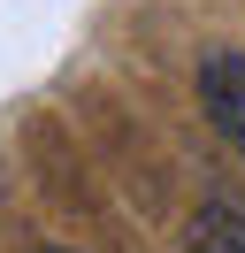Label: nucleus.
<instances>
[{"instance_id":"7ed1b4c3","label":"nucleus","mask_w":245,"mask_h":253,"mask_svg":"<svg viewBox=\"0 0 245 253\" xmlns=\"http://www.w3.org/2000/svg\"><path fill=\"white\" fill-rule=\"evenodd\" d=\"M46 253H61V246H46Z\"/></svg>"},{"instance_id":"f03ea898","label":"nucleus","mask_w":245,"mask_h":253,"mask_svg":"<svg viewBox=\"0 0 245 253\" xmlns=\"http://www.w3.org/2000/svg\"><path fill=\"white\" fill-rule=\"evenodd\" d=\"M184 246L192 253H245V215L238 207H199L192 230H184Z\"/></svg>"},{"instance_id":"f257e3e1","label":"nucleus","mask_w":245,"mask_h":253,"mask_svg":"<svg viewBox=\"0 0 245 253\" xmlns=\"http://www.w3.org/2000/svg\"><path fill=\"white\" fill-rule=\"evenodd\" d=\"M199 108L245 154V46H207L199 54Z\"/></svg>"}]
</instances>
